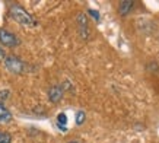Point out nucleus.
Returning a JSON list of instances; mask_svg holds the SVG:
<instances>
[{
	"label": "nucleus",
	"instance_id": "obj_11",
	"mask_svg": "<svg viewBox=\"0 0 159 143\" xmlns=\"http://www.w3.org/2000/svg\"><path fill=\"white\" fill-rule=\"evenodd\" d=\"M146 69L149 72H152V73H156V72H159V63L156 62H150L146 64Z\"/></svg>",
	"mask_w": 159,
	"mask_h": 143
},
{
	"label": "nucleus",
	"instance_id": "obj_3",
	"mask_svg": "<svg viewBox=\"0 0 159 143\" xmlns=\"http://www.w3.org/2000/svg\"><path fill=\"white\" fill-rule=\"evenodd\" d=\"M0 44L5 47H16L19 45V38L7 29H0Z\"/></svg>",
	"mask_w": 159,
	"mask_h": 143
},
{
	"label": "nucleus",
	"instance_id": "obj_4",
	"mask_svg": "<svg viewBox=\"0 0 159 143\" xmlns=\"http://www.w3.org/2000/svg\"><path fill=\"white\" fill-rule=\"evenodd\" d=\"M76 24H77V29L79 34L83 39L89 38V24H88V18L85 13H77L76 16Z\"/></svg>",
	"mask_w": 159,
	"mask_h": 143
},
{
	"label": "nucleus",
	"instance_id": "obj_12",
	"mask_svg": "<svg viewBox=\"0 0 159 143\" xmlns=\"http://www.w3.org/2000/svg\"><path fill=\"white\" fill-rule=\"evenodd\" d=\"M9 94H10L9 89H2V91H0V102H3V101L9 96Z\"/></svg>",
	"mask_w": 159,
	"mask_h": 143
},
{
	"label": "nucleus",
	"instance_id": "obj_13",
	"mask_svg": "<svg viewBox=\"0 0 159 143\" xmlns=\"http://www.w3.org/2000/svg\"><path fill=\"white\" fill-rule=\"evenodd\" d=\"M88 13H89V15H92V16H93V18H95V19H97V21H99V13H98V12H95V10L89 9V10H88Z\"/></svg>",
	"mask_w": 159,
	"mask_h": 143
},
{
	"label": "nucleus",
	"instance_id": "obj_14",
	"mask_svg": "<svg viewBox=\"0 0 159 143\" xmlns=\"http://www.w3.org/2000/svg\"><path fill=\"white\" fill-rule=\"evenodd\" d=\"M6 57H7V56H6L5 50H3V48L0 47V62H5V60H6Z\"/></svg>",
	"mask_w": 159,
	"mask_h": 143
},
{
	"label": "nucleus",
	"instance_id": "obj_15",
	"mask_svg": "<svg viewBox=\"0 0 159 143\" xmlns=\"http://www.w3.org/2000/svg\"><path fill=\"white\" fill-rule=\"evenodd\" d=\"M69 143H80V142H77V140H72V142H69Z\"/></svg>",
	"mask_w": 159,
	"mask_h": 143
},
{
	"label": "nucleus",
	"instance_id": "obj_6",
	"mask_svg": "<svg viewBox=\"0 0 159 143\" xmlns=\"http://www.w3.org/2000/svg\"><path fill=\"white\" fill-rule=\"evenodd\" d=\"M133 7H134V2H133V0L120 2V5H118V13H120L121 16H127V15L133 10Z\"/></svg>",
	"mask_w": 159,
	"mask_h": 143
},
{
	"label": "nucleus",
	"instance_id": "obj_5",
	"mask_svg": "<svg viewBox=\"0 0 159 143\" xmlns=\"http://www.w3.org/2000/svg\"><path fill=\"white\" fill-rule=\"evenodd\" d=\"M63 95H64V89H63L61 85H53L48 89V99L53 104H58L61 101Z\"/></svg>",
	"mask_w": 159,
	"mask_h": 143
},
{
	"label": "nucleus",
	"instance_id": "obj_1",
	"mask_svg": "<svg viewBox=\"0 0 159 143\" xmlns=\"http://www.w3.org/2000/svg\"><path fill=\"white\" fill-rule=\"evenodd\" d=\"M9 13H10V16L13 18V21H16L18 24L24 25V26H32V25H35L34 16L31 13H28L24 7H20V6H18V5L10 6Z\"/></svg>",
	"mask_w": 159,
	"mask_h": 143
},
{
	"label": "nucleus",
	"instance_id": "obj_9",
	"mask_svg": "<svg viewBox=\"0 0 159 143\" xmlns=\"http://www.w3.org/2000/svg\"><path fill=\"white\" fill-rule=\"evenodd\" d=\"M85 120H86V114H85V111H77L76 113V124L77 126H82L85 123Z\"/></svg>",
	"mask_w": 159,
	"mask_h": 143
},
{
	"label": "nucleus",
	"instance_id": "obj_2",
	"mask_svg": "<svg viewBox=\"0 0 159 143\" xmlns=\"http://www.w3.org/2000/svg\"><path fill=\"white\" fill-rule=\"evenodd\" d=\"M5 67H6V70L10 72V73H13V75H22V73L26 72V64H25V62L20 60L18 56H13V54H10V56L6 57Z\"/></svg>",
	"mask_w": 159,
	"mask_h": 143
},
{
	"label": "nucleus",
	"instance_id": "obj_7",
	"mask_svg": "<svg viewBox=\"0 0 159 143\" xmlns=\"http://www.w3.org/2000/svg\"><path fill=\"white\" fill-rule=\"evenodd\" d=\"M10 120H12L10 111L3 105V102H0V123H7Z\"/></svg>",
	"mask_w": 159,
	"mask_h": 143
},
{
	"label": "nucleus",
	"instance_id": "obj_8",
	"mask_svg": "<svg viewBox=\"0 0 159 143\" xmlns=\"http://www.w3.org/2000/svg\"><path fill=\"white\" fill-rule=\"evenodd\" d=\"M57 124L58 127L61 130H66V124H67V115L64 114V113H60L57 115Z\"/></svg>",
	"mask_w": 159,
	"mask_h": 143
},
{
	"label": "nucleus",
	"instance_id": "obj_10",
	"mask_svg": "<svg viewBox=\"0 0 159 143\" xmlns=\"http://www.w3.org/2000/svg\"><path fill=\"white\" fill-rule=\"evenodd\" d=\"M0 143H12V136L6 131H0Z\"/></svg>",
	"mask_w": 159,
	"mask_h": 143
}]
</instances>
